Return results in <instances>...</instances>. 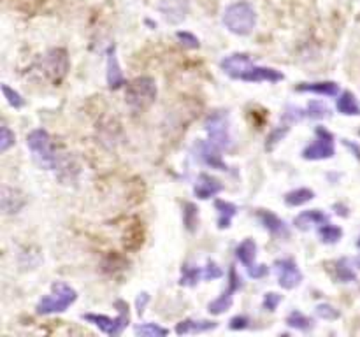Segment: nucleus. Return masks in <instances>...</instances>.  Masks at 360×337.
<instances>
[{
    "label": "nucleus",
    "mask_w": 360,
    "mask_h": 337,
    "mask_svg": "<svg viewBox=\"0 0 360 337\" xmlns=\"http://www.w3.org/2000/svg\"><path fill=\"white\" fill-rule=\"evenodd\" d=\"M27 146L39 167L46 169V171H57V167H60L62 158L58 155L57 148L53 146L50 134L46 130L37 129L28 134Z\"/></svg>",
    "instance_id": "nucleus-2"
},
{
    "label": "nucleus",
    "mask_w": 360,
    "mask_h": 337,
    "mask_svg": "<svg viewBox=\"0 0 360 337\" xmlns=\"http://www.w3.org/2000/svg\"><path fill=\"white\" fill-rule=\"evenodd\" d=\"M15 132H11V129L8 125H2V130H0V152L6 153L11 146H15Z\"/></svg>",
    "instance_id": "nucleus-33"
},
{
    "label": "nucleus",
    "mask_w": 360,
    "mask_h": 337,
    "mask_svg": "<svg viewBox=\"0 0 360 337\" xmlns=\"http://www.w3.org/2000/svg\"><path fill=\"white\" fill-rule=\"evenodd\" d=\"M220 67L227 76L232 78V80L248 81V83H262V81H267V83H280V81L285 80V76L280 71L271 67L255 65L253 62H251V58L243 53L228 55L227 58L222 60Z\"/></svg>",
    "instance_id": "nucleus-1"
},
{
    "label": "nucleus",
    "mask_w": 360,
    "mask_h": 337,
    "mask_svg": "<svg viewBox=\"0 0 360 337\" xmlns=\"http://www.w3.org/2000/svg\"><path fill=\"white\" fill-rule=\"evenodd\" d=\"M359 248H360V239H359Z\"/></svg>",
    "instance_id": "nucleus-41"
},
{
    "label": "nucleus",
    "mask_w": 360,
    "mask_h": 337,
    "mask_svg": "<svg viewBox=\"0 0 360 337\" xmlns=\"http://www.w3.org/2000/svg\"><path fill=\"white\" fill-rule=\"evenodd\" d=\"M176 37H178V41L181 42L185 48H190V50H195V48H199V39L195 37L194 34H190V32H178Z\"/></svg>",
    "instance_id": "nucleus-36"
},
{
    "label": "nucleus",
    "mask_w": 360,
    "mask_h": 337,
    "mask_svg": "<svg viewBox=\"0 0 360 337\" xmlns=\"http://www.w3.org/2000/svg\"><path fill=\"white\" fill-rule=\"evenodd\" d=\"M114 306L118 307L120 315L116 318H109V316L104 315H93V313H88V315H83L84 322L91 323L95 325L100 332L107 334V336H120L123 330L127 329L130 322V315H129V304L125 300H116Z\"/></svg>",
    "instance_id": "nucleus-7"
},
{
    "label": "nucleus",
    "mask_w": 360,
    "mask_h": 337,
    "mask_svg": "<svg viewBox=\"0 0 360 337\" xmlns=\"http://www.w3.org/2000/svg\"><path fill=\"white\" fill-rule=\"evenodd\" d=\"M78 292L71 284L64 281H57L51 284V293L44 299L39 300L37 313L39 315H55V313H64L72 304L76 302Z\"/></svg>",
    "instance_id": "nucleus-4"
},
{
    "label": "nucleus",
    "mask_w": 360,
    "mask_h": 337,
    "mask_svg": "<svg viewBox=\"0 0 360 337\" xmlns=\"http://www.w3.org/2000/svg\"><path fill=\"white\" fill-rule=\"evenodd\" d=\"M224 190V185H222L218 179H215L213 176L209 174H201L197 178V183L194 186V194L195 197L201 199V201H208V199L215 197Z\"/></svg>",
    "instance_id": "nucleus-15"
},
{
    "label": "nucleus",
    "mask_w": 360,
    "mask_h": 337,
    "mask_svg": "<svg viewBox=\"0 0 360 337\" xmlns=\"http://www.w3.org/2000/svg\"><path fill=\"white\" fill-rule=\"evenodd\" d=\"M316 315L322 320H338L341 313L330 304H320V306H316Z\"/></svg>",
    "instance_id": "nucleus-34"
},
{
    "label": "nucleus",
    "mask_w": 360,
    "mask_h": 337,
    "mask_svg": "<svg viewBox=\"0 0 360 337\" xmlns=\"http://www.w3.org/2000/svg\"><path fill=\"white\" fill-rule=\"evenodd\" d=\"M281 302V295H278V293H266V297H264V307H266L267 311H276L278 306H280Z\"/></svg>",
    "instance_id": "nucleus-37"
},
{
    "label": "nucleus",
    "mask_w": 360,
    "mask_h": 337,
    "mask_svg": "<svg viewBox=\"0 0 360 337\" xmlns=\"http://www.w3.org/2000/svg\"><path fill=\"white\" fill-rule=\"evenodd\" d=\"M336 155V148H334V136L325 130L323 127L316 129V140L309 144L303 152L304 160H327L332 158Z\"/></svg>",
    "instance_id": "nucleus-9"
},
{
    "label": "nucleus",
    "mask_w": 360,
    "mask_h": 337,
    "mask_svg": "<svg viewBox=\"0 0 360 337\" xmlns=\"http://www.w3.org/2000/svg\"><path fill=\"white\" fill-rule=\"evenodd\" d=\"M2 211L6 215H16L21 211L27 204V197L21 190L11 188V186H2Z\"/></svg>",
    "instance_id": "nucleus-14"
},
{
    "label": "nucleus",
    "mask_w": 360,
    "mask_h": 337,
    "mask_svg": "<svg viewBox=\"0 0 360 337\" xmlns=\"http://www.w3.org/2000/svg\"><path fill=\"white\" fill-rule=\"evenodd\" d=\"M215 208L218 211V227L228 228L232 224V218L237 215V206L227 201H216Z\"/></svg>",
    "instance_id": "nucleus-21"
},
{
    "label": "nucleus",
    "mask_w": 360,
    "mask_h": 337,
    "mask_svg": "<svg viewBox=\"0 0 360 337\" xmlns=\"http://www.w3.org/2000/svg\"><path fill=\"white\" fill-rule=\"evenodd\" d=\"M287 325L292 327V329L300 330V332H309V330L315 329V322H313L309 316L303 315L300 311H292V313L287 316Z\"/></svg>",
    "instance_id": "nucleus-25"
},
{
    "label": "nucleus",
    "mask_w": 360,
    "mask_h": 337,
    "mask_svg": "<svg viewBox=\"0 0 360 337\" xmlns=\"http://www.w3.org/2000/svg\"><path fill=\"white\" fill-rule=\"evenodd\" d=\"M306 116L315 118V120H323V118L330 116V111H329V107L325 106V104L313 100V102H309V106H307Z\"/></svg>",
    "instance_id": "nucleus-31"
},
{
    "label": "nucleus",
    "mask_w": 360,
    "mask_h": 337,
    "mask_svg": "<svg viewBox=\"0 0 360 337\" xmlns=\"http://www.w3.org/2000/svg\"><path fill=\"white\" fill-rule=\"evenodd\" d=\"M156 100V83L153 78L143 76L136 78L127 84L125 102L132 109V113L139 114L155 104Z\"/></svg>",
    "instance_id": "nucleus-3"
},
{
    "label": "nucleus",
    "mask_w": 360,
    "mask_h": 337,
    "mask_svg": "<svg viewBox=\"0 0 360 337\" xmlns=\"http://www.w3.org/2000/svg\"><path fill=\"white\" fill-rule=\"evenodd\" d=\"M183 221H185L186 228L190 232H194L199 225V209L195 204H185V211H183Z\"/></svg>",
    "instance_id": "nucleus-29"
},
{
    "label": "nucleus",
    "mask_w": 360,
    "mask_h": 337,
    "mask_svg": "<svg viewBox=\"0 0 360 337\" xmlns=\"http://www.w3.org/2000/svg\"><path fill=\"white\" fill-rule=\"evenodd\" d=\"M274 271L278 274V283L285 290H294L296 286H299L300 281H303V273L299 271L296 262L292 258H283V260H278L274 264Z\"/></svg>",
    "instance_id": "nucleus-11"
},
{
    "label": "nucleus",
    "mask_w": 360,
    "mask_h": 337,
    "mask_svg": "<svg viewBox=\"0 0 360 337\" xmlns=\"http://www.w3.org/2000/svg\"><path fill=\"white\" fill-rule=\"evenodd\" d=\"M218 327L216 322H209V320H183L176 325V334H201L215 330Z\"/></svg>",
    "instance_id": "nucleus-19"
},
{
    "label": "nucleus",
    "mask_w": 360,
    "mask_h": 337,
    "mask_svg": "<svg viewBox=\"0 0 360 337\" xmlns=\"http://www.w3.org/2000/svg\"><path fill=\"white\" fill-rule=\"evenodd\" d=\"M329 224V216L325 215L323 211H318V209H311V211H304L297 216L296 220H294V225L296 228L299 230H309L311 227H322V225Z\"/></svg>",
    "instance_id": "nucleus-18"
},
{
    "label": "nucleus",
    "mask_w": 360,
    "mask_h": 337,
    "mask_svg": "<svg viewBox=\"0 0 360 337\" xmlns=\"http://www.w3.org/2000/svg\"><path fill=\"white\" fill-rule=\"evenodd\" d=\"M137 336H153V337H163L169 334V330L163 329V327L155 325V323H144L136 329Z\"/></svg>",
    "instance_id": "nucleus-30"
},
{
    "label": "nucleus",
    "mask_w": 360,
    "mask_h": 337,
    "mask_svg": "<svg viewBox=\"0 0 360 337\" xmlns=\"http://www.w3.org/2000/svg\"><path fill=\"white\" fill-rule=\"evenodd\" d=\"M224 25L235 35H248L257 25V12L248 2H235L224 12Z\"/></svg>",
    "instance_id": "nucleus-5"
},
{
    "label": "nucleus",
    "mask_w": 360,
    "mask_h": 337,
    "mask_svg": "<svg viewBox=\"0 0 360 337\" xmlns=\"http://www.w3.org/2000/svg\"><path fill=\"white\" fill-rule=\"evenodd\" d=\"M313 199H315V192H313V190L297 188L285 195V204L290 206V208H297V206L307 204V202L313 201Z\"/></svg>",
    "instance_id": "nucleus-24"
},
{
    "label": "nucleus",
    "mask_w": 360,
    "mask_h": 337,
    "mask_svg": "<svg viewBox=\"0 0 360 337\" xmlns=\"http://www.w3.org/2000/svg\"><path fill=\"white\" fill-rule=\"evenodd\" d=\"M299 91H307V93L325 95V97H338L339 84L334 81H320V83H303L297 86Z\"/></svg>",
    "instance_id": "nucleus-20"
},
{
    "label": "nucleus",
    "mask_w": 360,
    "mask_h": 337,
    "mask_svg": "<svg viewBox=\"0 0 360 337\" xmlns=\"http://www.w3.org/2000/svg\"><path fill=\"white\" fill-rule=\"evenodd\" d=\"M336 277L343 283H352L357 281V273H355V262L348 260V258H343L338 262L336 266Z\"/></svg>",
    "instance_id": "nucleus-26"
},
{
    "label": "nucleus",
    "mask_w": 360,
    "mask_h": 337,
    "mask_svg": "<svg viewBox=\"0 0 360 337\" xmlns=\"http://www.w3.org/2000/svg\"><path fill=\"white\" fill-rule=\"evenodd\" d=\"M235 257L244 267L253 266L255 257H257V244H255L253 239H244L243 243L237 246V250H235Z\"/></svg>",
    "instance_id": "nucleus-22"
},
{
    "label": "nucleus",
    "mask_w": 360,
    "mask_h": 337,
    "mask_svg": "<svg viewBox=\"0 0 360 337\" xmlns=\"http://www.w3.org/2000/svg\"><path fill=\"white\" fill-rule=\"evenodd\" d=\"M150 302V295L146 292L139 293V297H137L136 300V307H137V315L143 316L144 315V309H146V306H148Z\"/></svg>",
    "instance_id": "nucleus-40"
},
{
    "label": "nucleus",
    "mask_w": 360,
    "mask_h": 337,
    "mask_svg": "<svg viewBox=\"0 0 360 337\" xmlns=\"http://www.w3.org/2000/svg\"><path fill=\"white\" fill-rule=\"evenodd\" d=\"M318 235H320V241H322V243L334 244V243H338L339 239L343 237V230H341V227L325 224V225H322V227H318Z\"/></svg>",
    "instance_id": "nucleus-27"
},
{
    "label": "nucleus",
    "mask_w": 360,
    "mask_h": 337,
    "mask_svg": "<svg viewBox=\"0 0 360 337\" xmlns=\"http://www.w3.org/2000/svg\"><path fill=\"white\" fill-rule=\"evenodd\" d=\"M197 156L211 169H218V171H227L228 169L227 163L222 160L220 148L215 146L211 140H201L197 144Z\"/></svg>",
    "instance_id": "nucleus-12"
},
{
    "label": "nucleus",
    "mask_w": 360,
    "mask_h": 337,
    "mask_svg": "<svg viewBox=\"0 0 360 337\" xmlns=\"http://www.w3.org/2000/svg\"><path fill=\"white\" fill-rule=\"evenodd\" d=\"M258 220H260V224L264 225V228H266V230L271 232V235H273V237H278V239H288V237H290V230H288L287 224H285L281 218H278L274 212L260 211V212H258Z\"/></svg>",
    "instance_id": "nucleus-17"
},
{
    "label": "nucleus",
    "mask_w": 360,
    "mask_h": 337,
    "mask_svg": "<svg viewBox=\"0 0 360 337\" xmlns=\"http://www.w3.org/2000/svg\"><path fill=\"white\" fill-rule=\"evenodd\" d=\"M248 269V276L253 277V280H260V277H266L269 274V269L266 266H250L246 267Z\"/></svg>",
    "instance_id": "nucleus-38"
},
{
    "label": "nucleus",
    "mask_w": 360,
    "mask_h": 337,
    "mask_svg": "<svg viewBox=\"0 0 360 337\" xmlns=\"http://www.w3.org/2000/svg\"><path fill=\"white\" fill-rule=\"evenodd\" d=\"M201 280H204V277H202V269H199V267L185 266L183 267L179 284H181V286H195Z\"/></svg>",
    "instance_id": "nucleus-28"
},
{
    "label": "nucleus",
    "mask_w": 360,
    "mask_h": 337,
    "mask_svg": "<svg viewBox=\"0 0 360 337\" xmlns=\"http://www.w3.org/2000/svg\"><path fill=\"white\" fill-rule=\"evenodd\" d=\"M250 327V320L246 316H234L231 320V329L232 330H244Z\"/></svg>",
    "instance_id": "nucleus-39"
},
{
    "label": "nucleus",
    "mask_w": 360,
    "mask_h": 337,
    "mask_svg": "<svg viewBox=\"0 0 360 337\" xmlns=\"http://www.w3.org/2000/svg\"><path fill=\"white\" fill-rule=\"evenodd\" d=\"M241 288H243V280H241V276L237 274L235 267H231V271H228V288L222 293L220 297H218V299L209 302L208 306L209 313L215 316L224 315L225 311L231 309L232 300H234V292H237V290H241Z\"/></svg>",
    "instance_id": "nucleus-10"
},
{
    "label": "nucleus",
    "mask_w": 360,
    "mask_h": 337,
    "mask_svg": "<svg viewBox=\"0 0 360 337\" xmlns=\"http://www.w3.org/2000/svg\"><path fill=\"white\" fill-rule=\"evenodd\" d=\"M204 129L208 132L209 140L220 149H228L232 144L231 137V123L228 114L225 111H215L209 114L204 122Z\"/></svg>",
    "instance_id": "nucleus-8"
},
{
    "label": "nucleus",
    "mask_w": 360,
    "mask_h": 337,
    "mask_svg": "<svg viewBox=\"0 0 360 337\" xmlns=\"http://www.w3.org/2000/svg\"><path fill=\"white\" fill-rule=\"evenodd\" d=\"M2 93H4V97L8 99L9 106L15 107V109H21L23 106H25V100L21 99V95L18 93V91L11 90V88L8 86V84H2Z\"/></svg>",
    "instance_id": "nucleus-32"
},
{
    "label": "nucleus",
    "mask_w": 360,
    "mask_h": 337,
    "mask_svg": "<svg viewBox=\"0 0 360 337\" xmlns=\"http://www.w3.org/2000/svg\"><path fill=\"white\" fill-rule=\"evenodd\" d=\"M160 12L169 23H181L190 11L188 0H160Z\"/></svg>",
    "instance_id": "nucleus-13"
},
{
    "label": "nucleus",
    "mask_w": 360,
    "mask_h": 337,
    "mask_svg": "<svg viewBox=\"0 0 360 337\" xmlns=\"http://www.w3.org/2000/svg\"><path fill=\"white\" fill-rule=\"evenodd\" d=\"M69 65L71 64H69L67 51L62 50V48H55V50H50L48 53L42 55L37 60V64L34 65V69L44 80H48L53 84H58L67 76Z\"/></svg>",
    "instance_id": "nucleus-6"
},
{
    "label": "nucleus",
    "mask_w": 360,
    "mask_h": 337,
    "mask_svg": "<svg viewBox=\"0 0 360 337\" xmlns=\"http://www.w3.org/2000/svg\"><path fill=\"white\" fill-rule=\"evenodd\" d=\"M123 84H125V76H123L120 62L116 58L114 46H111L107 50V86L109 90H120Z\"/></svg>",
    "instance_id": "nucleus-16"
},
{
    "label": "nucleus",
    "mask_w": 360,
    "mask_h": 337,
    "mask_svg": "<svg viewBox=\"0 0 360 337\" xmlns=\"http://www.w3.org/2000/svg\"><path fill=\"white\" fill-rule=\"evenodd\" d=\"M222 276H224V271L216 266L215 262H208V266L202 267V277H204L206 281L218 280V277H222Z\"/></svg>",
    "instance_id": "nucleus-35"
},
{
    "label": "nucleus",
    "mask_w": 360,
    "mask_h": 337,
    "mask_svg": "<svg viewBox=\"0 0 360 337\" xmlns=\"http://www.w3.org/2000/svg\"><path fill=\"white\" fill-rule=\"evenodd\" d=\"M338 111L345 116H359L360 104L357 102L355 95L352 91H343L338 99Z\"/></svg>",
    "instance_id": "nucleus-23"
}]
</instances>
